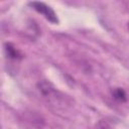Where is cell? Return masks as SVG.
<instances>
[{
	"label": "cell",
	"mask_w": 129,
	"mask_h": 129,
	"mask_svg": "<svg viewBox=\"0 0 129 129\" xmlns=\"http://www.w3.org/2000/svg\"><path fill=\"white\" fill-rule=\"evenodd\" d=\"M127 27H128V29H129V22H128V25H127Z\"/></svg>",
	"instance_id": "277c9868"
},
{
	"label": "cell",
	"mask_w": 129,
	"mask_h": 129,
	"mask_svg": "<svg viewBox=\"0 0 129 129\" xmlns=\"http://www.w3.org/2000/svg\"><path fill=\"white\" fill-rule=\"evenodd\" d=\"M112 95H113L114 99H116V100H118V101H120V102L126 101V94H125V92H124L122 89H120V88L115 89V90L112 92Z\"/></svg>",
	"instance_id": "3957f363"
},
{
	"label": "cell",
	"mask_w": 129,
	"mask_h": 129,
	"mask_svg": "<svg viewBox=\"0 0 129 129\" xmlns=\"http://www.w3.org/2000/svg\"><path fill=\"white\" fill-rule=\"evenodd\" d=\"M5 51H6V54L9 58H12V59H18V58H21V53L19 52L18 49H16L12 44L10 43H7L5 45Z\"/></svg>",
	"instance_id": "7a4b0ae2"
},
{
	"label": "cell",
	"mask_w": 129,
	"mask_h": 129,
	"mask_svg": "<svg viewBox=\"0 0 129 129\" xmlns=\"http://www.w3.org/2000/svg\"><path fill=\"white\" fill-rule=\"evenodd\" d=\"M29 5L35 11H37L40 14H42L51 23H57L58 22V19L56 17V14L52 10V8H50L48 5H46V4L42 3V2H31V3H29Z\"/></svg>",
	"instance_id": "6da1fadb"
}]
</instances>
